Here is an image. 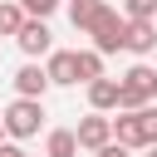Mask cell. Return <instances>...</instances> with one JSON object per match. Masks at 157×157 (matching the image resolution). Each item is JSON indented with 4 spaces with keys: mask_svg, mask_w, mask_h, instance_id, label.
Returning <instances> with one entry per match:
<instances>
[{
    "mask_svg": "<svg viewBox=\"0 0 157 157\" xmlns=\"http://www.w3.org/2000/svg\"><path fill=\"white\" fill-rule=\"evenodd\" d=\"M88 39H93V49L98 54H113V49H123V34H128V20H123V10H113V5H93V20H88V29H83Z\"/></svg>",
    "mask_w": 157,
    "mask_h": 157,
    "instance_id": "obj_1",
    "label": "cell"
},
{
    "mask_svg": "<svg viewBox=\"0 0 157 157\" xmlns=\"http://www.w3.org/2000/svg\"><path fill=\"white\" fill-rule=\"evenodd\" d=\"M0 123H5V137H10V142L39 137V128H44V103H39V98H15V103H5Z\"/></svg>",
    "mask_w": 157,
    "mask_h": 157,
    "instance_id": "obj_2",
    "label": "cell"
},
{
    "mask_svg": "<svg viewBox=\"0 0 157 157\" xmlns=\"http://www.w3.org/2000/svg\"><path fill=\"white\" fill-rule=\"evenodd\" d=\"M118 83H123V108H118V113L152 108V98H157V69H152V64H132Z\"/></svg>",
    "mask_w": 157,
    "mask_h": 157,
    "instance_id": "obj_3",
    "label": "cell"
},
{
    "mask_svg": "<svg viewBox=\"0 0 157 157\" xmlns=\"http://www.w3.org/2000/svg\"><path fill=\"white\" fill-rule=\"evenodd\" d=\"M78 147L83 152H103L108 142H113V118H103V113H88V118H78Z\"/></svg>",
    "mask_w": 157,
    "mask_h": 157,
    "instance_id": "obj_4",
    "label": "cell"
},
{
    "mask_svg": "<svg viewBox=\"0 0 157 157\" xmlns=\"http://www.w3.org/2000/svg\"><path fill=\"white\" fill-rule=\"evenodd\" d=\"M15 44H20L34 64H39V54H44V59L54 54V34H49V25H44V20H25V29L15 34Z\"/></svg>",
    "mask_w": 157,
    "mask_h": 157,
    "instance_id": "obj_5",
    "label": "cell"
},
{
    "mask_svg": "<svg viewBox=\"0 0 157 157\" xmlns=\"http://www.w3.org/2000/svg\"><path fill=\"white\" fill-rule=\"evenodd\" d=\"M44 74H49V83H59V88L78 83V49H54V54L44 59Z\"/></svg>",
    "mask_w": 157,
    "mask_h": 157,
    "instance_id": "obj_6",
    "label": "cell"
},
{
    "mask_svg": "<svg viewBox=\"0 0 157 157\" xmlns=\"http://www.w3.org/2000/svg\"><path fill=\"white\" fill-rule=\"evenodd\" d=\"M15 93H20V98H39V103H44V93H49V74H44V64H34V59H29V64H20V69H15Z\"/></svg>",
    "mask_w": 157,
    "mask_h": 157,
    "instance_id": "obj_7",
    "label": "cell"
},
{
    "mask_svg": "<svg viewBox=\"0 0 157 157\" xmlns=\"http://www.w3.org/2000/svg\"><path fill=\"white\" fill-rule=\"evenodd\" d=\"M88 108H93V113H118V108H123V83L108 78V74L93 78V83H88Z\"/></svg>",
    "mask_w": 157,
    "mask_h": 157,
    "instance_id": "obj_8",
    "label": "cell"
},
{
    "mask_svg": "<svg viewBox=\"0 0 157 157\" xmlns=\"http://www.w3.org/2000/svg\"><path fill=\"white\" fill-rule=\"evenodd\" d=\"M113 142H123V147H142V152H147L142 113H118V118H113Z\"/></svg>",
    "mask_w": 157,
    "mask_h": 157,
    "instance_id": "obj_9",
    "label": "cell"
},
{
    "mask_svg": "<svg viewBox=\"0 0 157 157\" xmlns=\"http://www.w3.org/2000/svg\"><path fill=\"white\" fill-rule=\"evenodd\" d=\"M123 49H128V54H152V49H157V25H152V20H128Z\"/></svg>",
    "mask_w": 157,
    "mask_h": 157,
    "instance_id": "obj_10",
    "label": "cell"
},
{
    "mask_svg": "<svg viewBox=\"0 0 157 157\" xmlns=\"http://www.w3.org/2000/svg\"><path fill=\"white\" fill-rule=\"evenodd\" d=\"M44 157H78V132H74V128H49Z\"/></svg>",
    "mask_w": 157,
    "mask_h": 157,
    "instance_id": "obj_11",
    "label": "cell"
},
{
    "mask_svg": "<svg viewBox=\"0 0 157 157\" xmlns=\"http://www.w3.org/2000/svg\"><path fill=\"white\" fill-rule=\"evenodd\" d=\"M25 10H20V0H0V39H15L20 29H25Z\"/></svg>",
    "mask_w": 157,
    "mask_h": 157,
    "instance_id": "obj_12",
    "label": "cell"
},
{
    "mask_svg": "<svg viewBox=\"0 0 157 157\" xmlns=\"http://www.w3.org/2000/svg\"><path fill=\"white\" fill-rule=\"evenodd\" d=\"M93 78H103V54L98 49H78V83L88 88Z\"/></svg>",
    "mask_w": 157,
    "mask_h": 157,
    "instance_id": "obj_13",
    "label": "cell"
},
{
    "mask_svg": "<svg viewBox=\"0 0 157 157\" xmlns=\"http://www.w3.org/2000/svg\"><path fill=\"white\" fill-rule=\"evenodd\" d=\"M123 20H157V0H123Z\"/></svg>",
    "mask_w": 157,
    "mask_h": 157,
    "instance_id": "obj_14",
    "label": "cell"
},
{
    "mask_svg": "<svg viewBox=\"0 0 157 157\" xmlns=\"http://www.w3.org/2000/svg\"><path fill=\"white\" fill-rule=\"evenodd\" d=\"M93 5H98V0H69V20H74V29H88Z\"/></svg>",
    "mask_w": 157,
    "mask_h": 157,
    "instance_id": "obj_15",
    "label": "cell"
},
{
    "mask_svg": "<svg viewBox=\"0 0 157 157\" xmlns=\"http://www.w3.org/2000/svg\"><path fill=\"white\" fill-rule=\"evenodd\" d=\"M59 5H64V0H20V10H25L29 20H49Z\"/></svg>",
    "mask_w": 157,
    "mask_h": 157,
    "instance_id": "obj_16",
    "label": "cell"
},
{
    "mask_svg": "<svg viewBox=\"0 0 157 157\" xmlns=\"http://www.w3.org/2000/svg\"><path fill=\"white\" fill-rule=\"evenodd\" d=\"M93 157H132V147H123V142H108L103 152H93Z\"/></svg>",
    "mask_w": 157,
    "mask_h": 157,
    "instance_id": "obj_17",
    "label": "cell"
},
{
    "mask_svg": "<svg viewBox=\"0 0 157 157\" xmlns=\"http://www.w3.org/2000/svg\"><path fill=\"white\" fill-rule=\"evenodd\" d=\"M0 157H29V152H25L20 142H0Z\"/></svg>",
    "mask_w": 157,
    "mask_h": 157,
    "instance_id": "obj_18",
    "label": "cell"
},
{
    "mask_svg": "<svg viewBox=\"0 0 157 157\" xmlns=\"http://www.w3.org/2000/svg\"><path fill=\"white\" fill-rule=\"evenodd\" d=\"M147 157H157V147H147Z\"/></svg>",
    "mask_w": 157,
    "mask_h": 157,
    "instance_id": "obj_19",
    "label": "cell"
},
{
    "mask_svg": "<svg viewBox=\"0 0 157 157\" xmlns=\"http://www.w3.org/2000/svg\"><path fill=\"white\" fill-rule=\"evenodd\" d=\"M0 142H5V123H0Z\"/></svg>",
    "mask_w": 157,
    "mask_h": 157,
    "instance_id": "obj_20",
    "label": "cell"
},
{
    "mask_svg": "<svg viewBox=\"0 0 157 157\" xmlns=\"http://www.w3.org/2000/svg\"><path fill=\"white\" fill-rule=\"evenodd\" d=\"M152 25H157V20H152Z\"/></svg>",
    "mask_w": 157,
    "mask_h": 157,
    "instance_id": "obj_21",
    "label": "cell"
}]
</instances>
